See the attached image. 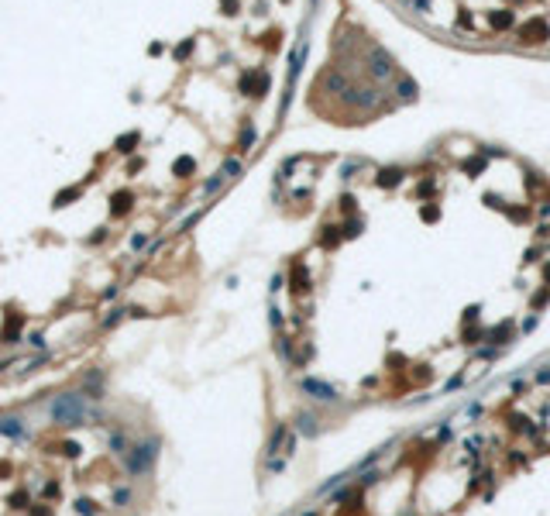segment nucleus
Here are the masks:
<instances>
[{
  "instance_id": "obj_1",
  "label": "nucleus",
  "mask_w": 550,
  "mask_h": 516,
  "mask_svg": "<svg viewBox=\"0 0 550 516\" xmlns=\"http://www.w3.org/2000/svg\"><path fill=\"white\" fill-rule=\"evenodd\" d=\"M49 413H52L55 423H83L86 413H90V406H86L83 396H76V392H62V396H55V399H52Z\"/></svg>"
},
{
  "instance_id": "obj_2",
  "label": "nucleus",
  "mask_w": 550,
  "mask_h": 516,
  "mask_svg": "<svg viewBox=\"0 0 550 516\" xmlns=\"http://www.w3.org/2000/svg\"><path fill=\"white\" fill-rule=\"evenodd\" d=\"M155 454H159V441H145V444H134V448H131V451L124 454V461H128V471H131V475H145V471L151 468Z\"/></svg>"
},
{
  "instance_id": "obj_3",
  "label": "nucleus",
  "mask_w": 550,
  "mask_h": 516,
  "mask_svg": "<svg viewBox=\"0 0 550 516\" xmlns=\"http://www.w3.org/2000/svg\"><path fill=\"white\" fill-rule=\"evenodd\" d=\"M131 203H134L131 189H121V193H113V196H110V217H124V214L131 210Z\"/></svg>"
},
{
  "instance_id": "obj_4",
  "label": "nucleus",
  "mask_w": 550,
  "mask_h": 516,
  "mask_svg": "<svg viewBox=\"0 0 550 516\" xmlns=\"http://www.w3.org/2000/svg\"><path fill=\"white\" fill-rule=\"evenodd\" d=\"M0 433H7V437H28V430L17 416H4L0 420Z\"/></svg>"
},
{
  "instance_id": "obj_5",
  "label": "nucleus",
  "mask_w": 550,
  "mask_h": 516,
  "mask_svg": "<svg viewBox=\"0 0 550 516\" xmlns=\"http://www.w3.org/2000/svg\"><path fill=\"white\" fill-rule=\"evenodd\" d=\"M138 141H141V134H138V131H128V134H121V138H117V141H113V148H117V151H121V155H131Z\"/></svg>"
},
{
  "instance_id": "obj_6",
  "label": "nucleus",
  "mask_w": 550,
  "mask_h": 516,
  "mask_svg": "<svg viewBox=\"0 0 550 516\" xmlns=\"http://www.w3.org/2000/svg\"><path fill=\"white\" fill-rule=\"evenodd\" d=\"M303 389H306V392H317V399H334V389L324 385V382H317V379H306Z\"/></svg>"
},
{
  "instance_id": "obj_7",
  "label": "nucleus",
  "mask_w": 550,
  "mask_h": 516,
  "mask_svg": "<svg viewBox=\"0 0 550 516\" xmlns=\"http://www.w3.org/2000/svg\"><path fill=\"white\" fill-rule=\"evenodd\" d=\"M372 59H375V66H372V69H375V76H388V72H392V59H388L382 49H375V52H372Z\"/></svg>"
},
{
  "instance_id": "obj_8",
  "label": "nucleus",
  "mask_w": 550,
  "mask_h": 516,
  "mask_svg": "<svg viewBox=\"0 0 550 516\" xmlns=\"http://www.w3.org/2000/svg\"><path fill=\"white\" fill-rule=\"evenodd\" d=\"M526 42H543V38H547V24L543 21H533V24H526Z\"/></svg>"
},
{
  "instance_id": "obj_9",
  "label": "nucleus",
  "mask_w": 550,
  "mask_h": 516,
  "mask_svg": "<svg viewBox=\"0 0 550 516\" xmlns=\"http://www.w3.org/2000/svg\"><path fill=\"white\" fill-rule=\"evenodd\" d=\"M83 193V186H69V189H62V193H55V207H69L76 196Z\"/></svg>"
},
{
  "instance_id": "obj_10",
  "label": "nucleus",
  "mask_w": 550,
  "mask_h": 516,
  "mask_svg": "<svg viewBox=\"0 0 550 516\" xmlns=\"http://www.w3.org/2000/svg\"><path fill=\"white\" fill-rule=\"evenodd\" d=\"M193 169H196V162H193V158H189V155H182V158H176V166H172V172H176V176H189Z\"/></svg>"
},
{
  "instance_id": "obj_11",
  "label": "nucleus",
  "mask_w": 550,
  "mask_h": 516,
  "mask_svg": "<svg viewBox=\"0 0 550 516\" xmlns=\"http://www.w3.org/2000/svg\"><path fill=\"white\" fill-rule=\"evenodd\" d=\"M110 448H113L117 454H128V451H124V448H128V441H124V433H121V430H117V433H110Z\"/></svg>"
},
{
  "instance_id": "obj_12",
  "label": "nucleus",
  "mask_w": 550,
  "mask_h": 516,
  "mask_svg": "<svg viewBox=\"0 0 550 516\" xmlns=\"http://www.w3.org/2000/svg\"><path fill=\"white\" fill-rule=\"evenodd\" d=\"M399 176H403L399 169H385V172L378 176V186H388V183H399Z\"/></svg>"
},
{
  "instance_id": "obj_13",
  "label": "nucleus",
  "mask_w": 550,
  "mask_h": 516,
  "mask_svg": "<svg viewBox=\"0 0 550 516\" xmlns=\"http://www.w3.org/2000/svg\"><path fill=\"white\" fill-rule=\"evenodd\" d=\"M492 24H495V28H509V24H513V14H509V11H502V14H492Z\"/></svg>"
},
{
  "instance_id": "obj_14",
  "label": "nucleus",
  "mask_w": 550,
  "mask_h": 516,
  "mask_svg": "<svg viewBox=\"0 0 550 516\" xmlns=\"http://www.w3.org/2000/svg\"><path fill=\"white\" fill-rule=\"evenodd\" d=\"M399 97H403V100H413V97H416V86L409 83V79H403V83H399Z\"/></svg>"
},
{
  "instance_id": "obj_15",
  "label": "nucleus",
  "mask_w": 550,
  "mask_h": 516,
  "mask_svg": "<svg viewBox=\"0 0 550 516\" xmlns=\"http://www.w3.org/2000/svg\"><path fill=\"white\" fill-rule=\"evenodd\" d=\"M299 423H303L299 427L303 433H317V420H313V416H299Z\"/></svg>"
},
{
  "instance_id": "obj_16",
  "label": "nucleus",
  "mask_w": 550,
  "mask_h": 516,
  "mask_svg": "<svg viewBox=\"0 0 550 516\" xmlns=\"http://www.w3.org/2000/svg\"><path fill=\"white\" fill-rule=\"evenodd\" d=\"M76 509H80L83 516H93V513H97V506H93L90 499H80V502H76Z\"/></svg>"
},
{
  "instance_id": "obj_17",
  "label": "nucleus",
  "mask_w": 550,
  "mask_h": 516,
  "mask_svg": "<svg viewBox=\"0 0 550 516\" xmlns=\"http://www.w3.org/2000/svg\"><path fill=\"white\" fill-rule=\"evenodd\" d=\"M189 52H193V42H182V45H179V49H176V59H186V55H189Z\"/></svg>"
},
{
  "instance_id": "obj_18",
  "label": "nucleus",
  "mask_w": 550,
  "mask_h": 516,
  "mask_svg": "<svg viewBox=\"0 0 550 516\" xmlns=\"http://www.w3.org/2000/svg\"><path fill=\"white\" fill-rule=\"evenodd\" d=\"M251 141H255V131H251V128H248V131H244V134H241V148H251Z\"/></svg>"
},
{
  "instance_id": "obj_19",
  "label": "nucleus",
  "mask_w": 550,
  "mask_h": 516,
  "mask_svg": "<svg viewBox=\"0 0 550 516\" xmlns=\"http://www.w3.org/2000/svg\"><path fill=\"white\" fill-rule=\"evenodd\" d=\"M28 344H31V348H45V337H42V334H31Z\"/></svg>"
},
{
  "instance_id": "obj_20",
  "label": "nucleus",
  "mask_w": 550,
  "mask_h": 516,
  "mask_svg": "<svg viewBox=\"0 0 550 516\" xmlns=\"http://www.w3.org/2000/svg\"><path fill=\"white\" fill-rule=\"evenodd\" d=\"M224 14H238V0H224Z\"/></svg>"
},
{
  "instance_id": "obj_21",
  "label": "nucleus",
  "mask_w": 550,
  "mask_h": 516,
  "mask_svg": "<svg viewBox=\"0 0 550 516\" xmlns=\"http://www.w3.org/2000/svg\"><path fill=\"white\" fill-rule=\"evenodd\" d=\"M117 320H121V310H110V316H107V320H103V324H107V327H113Z\"/></svg>"
},
{
  "instance_id": "obj_22",
  "label": "nucleus",
  "mask_w": 550,
  "mask_h": 516,
  "mask_svg": "<svg viewBox=\"0 0 550 516\" xmlns=\"http://www.w3.org/2000/svg\"><path fill=\"white\" fill-rule=\"evenodd\" d=\"M113 499H117V502H128V499H131V492H128V489H117V492H113Z\"/></svg>"
},
{
  "instance_id": "obj_23",
  "label": "nucleus",
  "mask_w": 550,
  "mask_h": 516,
  "mask_svg": "<svg viewBox=\"0 0 550 516\" xmlns=\"http://www.w3.org/2000/svg\"><path fill=\"white\" fill-rule=\"evenodd\" d=\"M145 241H148V237H145V234H134V237H131V248H141Z\"/></svg>"
}]
</instances>
